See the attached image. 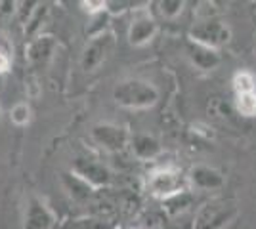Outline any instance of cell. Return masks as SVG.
I'll return each instance as SVG.
<instances>
[{"instance_id": "obj_17", "label": "cell", "mask_w": 256, "mask_h": 229, "mask_svg": "<svg viewBox=\"0 0 256 229\" xmlns=\"http://www.w3.org/2000/svg\"><path fill=\"white\" fill-rule=\"evenodd\" d=\"M160 6H162V13H164L166 17H174V15H178L182 11L184 2H162Z\"/></svg>"}, {"instance_id": "obj_9", "label": "cell", "mask_w": 256, "mask_h": 229, "mask_svg": "<svg viewBox=\"0 0 256 229\" xmlns=\"http://www.w3.org/2000/svg\"><path fill=\"white\" fill-rule=\"evenodd\" d=\"M190 55H192L193 63L201 69H214V67L220 63V57L214 52L212 48L203 46L199 42L190 44Z\"/></svg>"}, {"instance_id": "obj_11", "label": "cell", "mask_w": 256, "mask_h": 229, "mask_svg": "<svg viewBox=\"0 0 256 229\" xmlns=\"http://www.w3.org/2000/svg\"><path fill=\"white\" fill-rule=\"evenodd\" d=\"M78 176L82 178V180H90V182H94V184H104L107 182V172L106 168H102V166H98L94 163H78Z\"/></svg>"}, {"instance_id": "obj_3", "label": "cell", "mask_w": 256, "mask_h": 229, "mask_svg": "<svg viewBox=\"0 0 256 229\" xmlns=\"http://www.w3.org/2000/svg\"><path fill=\"white\" fill-rule=\"evenodd\" d=\"M193 40L203 46L212 48L216 44H222L230 40V29L220 21H204L193 29Z\"/></svg>"}, {"instance_id": "obj_15", "label": "cell", "mask_w": 256, "mask_h": 229, "mask_svg": "<svg viewBox=\"0 0 256 229\" xmlns=\"http://www.w3.org/2000/svg\"><path fill=\"white\" fill-rule=\"evenodd\" d=\"M235 107L237 113L243 117H256V92L239 94L235 99Z\"/></svg>"}, {"instance_id": "obj_4", "label": "cell", "mask_w": 256, "mask_h": 229, "mask_svg": "<svg viewBox=\"0 0 256 229\" xmlns=\"http://www.w3.org/2000/svg\"><path fill=\"white\" fill-rule=\"evenodd\" d=\"M182 187V174L174 168H159L151 174V189L157 195H176Z\"/></svg>"}, {"instance_id": "obj_19", "label": "cell", "mask_w": 256, "mask_h": 229, "mask_svg": "<svg viewBox=\"0 0 256 229\" xmlns=\"http://www.w3.org/2000/svg\"><path fill=\"white\" fill-rule=\"evenodd\" d=\"M6 69H8V57H6V54L0 52V73H4Z\"/></svg>"}, {"instance_id": "obj_18", "label": "cell", "mask_w": 256, "mask_h": 229, "mask_svg": "<svg viewBox=\"0 0 256 229\" xmlns=\"http://www.w3.org/2000/svg\"><path fill=\"white\" fill-rule=\"evenodd\" d=\"M82 6H86L84 10L88 11H98L102 8H106V2H82Z\"/></svg>"}, {"instance_id": "obj_1", "label": "cell", "mask_w": 256, "mask_h": 229, "mask_svg": "<svg viewBox=\"0 0 256 229\" xmlns=\"http://www.w3.org/2000/svg\"><path fill=\"white\" fill-rule=\"evenodd\" d=\"M115 99L124 107H134V109H142V107H151L157 99H159V92L155 88L142 82V80H128L118 84L115 90Z\"/></svg>"}, {"instance_id": "obj_2", "label": "cell", "mask_w": 256, "mask_h": 229, "mask_svg": "<svg viewBox=\"0 0 256 229\" xmlns=\"http://www.w3.org/2000/svg\"><path fill=\"white\" fill-rule=\"evenodd\" d=\"M235 216L232 205H208L199 214L195 229H222Z\"/></svg>"}, {"instance_id": "obj_10", "label": "cell", "mask_w": 256, "mask_h": 229, "mask_svg": "<svg viewBox=\"0 0 256 229\" xmlns=\"http://www.w3.org/2000/svg\"><path fill=\"white\" fill-rule=\"evenodd\" d=\"M193 182L197 184L199 187H218L222 186V176L218 174L216 170H210V168H195L193 170Z\"/></svg>"}, {"instance_id": "obj_12", "label": "cell", "mask_w": 256, "mask_h": 229, "mask_svg": "<svg viewBox=\"0 0 256 229\" xmlns=\"http://www.w3.org/2000/svg\"><path fill=\"white\" fill-rule=\"evenodd\" d=\"M132 147H134L136 155H140L142 159H151V157H155L159 153V143L155 142L153 138H150V136L134 138V145Z\"/></svg>"}, {"instance_id": "obj_7", "label": "cell", "mask_w": 256, "mask_h": 229, "mask_svg": "<svg viewBox=\"0 0 256 229\" xmlns=\"http://www.w3.org/2000/svg\"><path fill=\"white\" fill-rule=\"evenodd\" d=\"M52 212L40 201H31L27 218H25V229H48L52 226Z\"/></svg>"}, {"instance_id": "obj_16", "label": "cell", "mask_w": 256, "mask_h": 229, "mask_svg": "<svg viewBox=\"0 0 256 229\" xmlns=\"http://www.w3.org/2000/svg\"><path fill=\"white\" fill-rule=\"evenodd\" d=\"M29 105L27 103H18V105H14V109H12V120L16 122V124H27V120H29Z\"/></svg>"}, {"instance_id": "obj_14", "label": "cell", "mask_w": 256, "mask_h": 229, "mask_svg": "<svg viewBox=\"0 0 256 229\" xmlns=\"http://www.w3.org/2000/svg\"><path fill=\"white\" fill-rule=\"evenodd\" d=\"M254 88H256V80H254V75H252V73H248V71H239V73H235L234 90L237 96H239V94L256 92Z\"/></svg>"}, {"instance_id": "obj_8", "label": "cell", "mask_w": 256, "mask_h": 229, "mask_svg": "<svg viewBox=\"0 0 256 229\" xmlns=\"http://www.w3.org/2000/svg\"><path fill=\"white\" fill-rule=\"evenodd\" d=\"M153 34H155V21L151 19L148 13H142V15H138V17L132 21L128 38H130L132 44L140 46V44H146L148 40H151Z\"/></svg>"}, {"instance_id": "obj_13", "label": "cell", "mask_w": 256, "mask_h": 229, "mask_svg": "<svg viewBox=\"0 0 256 229\" xmlns=\"http://www.w3.org/2000/svg\"><path fill=\"white\" fill-rule=\"evenodd\" d=\"M54 48V40L50 36H42V38H38V40H34L31 44V48H29V59L31 61H42L46 59L50 52H52Z\"/></svg>"}, {"instance_id": "obj_5", "label": "cell", "mask_w": 256, "mask_h": 229, "mask_svg": "<svg viewBox=\"0 0 256 229\" xmlns=\"http://www.w3.org/2000/svg\"><path fill=\"white\" fill-rule=\"evenodd\" d=\"M111 46H113V36L111 34H102V36H98L96 40H92L90 46L84 50V55H82L84 71H94L106 59V55L111 50Z\"/></svg>"}, {"instance_id": "obj_6", "label": "cell", "mask_w": 256, "mask_h": 229, "mask_svg": "<svg viewBox=\"0 0 256 229\" xmlns=\"http://www.w3.org/2000/svg\"><path fill=\"white\" fill-rule=\"evenodd\" d=\"M94 138H96L104 147L117 151V149H122V147L126 145L128 136L122 128L106 124V126H96V128H94Z\"/></svg>"}]
</instances>
